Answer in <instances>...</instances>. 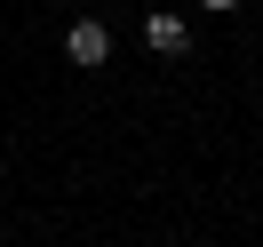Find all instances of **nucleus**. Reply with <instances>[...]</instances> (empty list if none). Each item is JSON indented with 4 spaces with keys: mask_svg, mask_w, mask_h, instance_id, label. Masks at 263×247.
Returning <instances> with one entry per match:
<instances>
[{
    "mask_svg": "<svg viewBox=\"0 0 263 247\" xmlns=\"http://www.w3.org/2000/svg\"><path fill=\"white\" fill-rule=\"evenodd\" d=\"M144 48H152V56H183V48H192V24L160 8V16H144Z\"/></svg>",
    "mask_w": 263,
    "mask_h": 247,
    "instance_id": "obj_2",
    "label": "nucleus"
},
{
    "mask_svg": "<svg viewBox=\"0 0 263 247\" xmlns=\"http://www.w3.org/2000/svg\"><path fill=\"white\" fill-rule=\"evenodd\" d=\"M231 8H239V0H208V16H231Z\"/></svg>",
    "mask_w": 263,
    "mask_h": 247,
    "instance_id": "obj_3",
    "label": "nucleus"
},
{
    "mask_svg": "<svg viewBox=\"0 0 263 247\" xmlns=\"http://www.w3.org/2000/svg\"><path fill=\"white\" fill-rule=\"evenodd\" d=\"M64 56H72V64H80V72H96V64H112V32H104L96 16H80V24H72V32H64Z\"/></svg>",
    "mask_w": 263,
    "mask_h": 247,
    "instance_id": "obj_1",
    "label": "nucleus"
}]
</instances>
